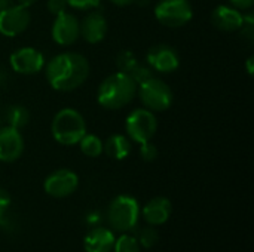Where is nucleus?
Wrapping results in <instances>:
<instances>
[{
  "mask_svg": "<svg viewBox=\"0 0 254 252\" xmlns=\"http://www.w3.org/2000/svg\"><path fill=\"white\" fill-rule=\"evenodd\" d=\"M80 150L88 157H98L103 153V141L92 134H85L79 141Z\"/></svg>",
  "mask_w": 254,
  "mask_h": 252,
  "instance_id": "obj_20",
  "label": "nucleus"
},
{
  "mask_svg": "<svg viewBox=\"0 0 254 252\" xmlns=\"http://www.w3.org/2000/svg\"><path fill=\"white\" fill-rule=\"evenodd\" d=\"M46 80L60 92H70L85 83L89 76L88 59L76 52L55 55L46 64Z\"/></svg>",
  "mask_w": 254,
  "mask_h": 252,
  "instance_id": "obj_1",
  "label": "nucleus"
},
{
  "mask_svg": "<svg viewBox=\"0 0 254 252\" xmlns=\"http://www.w3.org/2000/svg\"><path fill=\"white\" fill-rule=\"evenodd\" d=\"M231 3L238 10H249L253 7L254 0H231Z\"/></svg>",
  "mask_w": 254,
  "mask_h": 252,
  "instance_id": "obj_29",
  "label": "nucleus"
},
{
  "mask_svg": "<svg viewBox=\"0 0 254 252\" xmlns=\"http://www.w3.org/2000/svg\"><path fill=\"white\" fill-rule=\"evenodd\" d=\"M115 252H140V244L135 236L131 235H122L119 239L115 241L113 245Z\"/></svg>",
  "mask_w": 254,
  "mask_h": 252,
  "instance_id": "obj_22",
  "label": "nucleus"
},
{
  "mask_svg": "<svg viewBox=\"0 0 254 252\" xmlns=\"http://www.w3.org/2000/svg\"><path fill=\"white\" fill-rule=\"evenodd\" d=\"M19 6H24V7H30L31 4H34L37 0H16Z\"/></svg>",
  "mask_w": 254,
  "mask_h": 252,
  "instance_id": "obj_32",
  "label": "nucleus"
},
{
  "mask_svg": "<svg viewBox=\"0 0 254 252\" xmlns=\"http://www.w3.org/2000/svg\"><path fill=\"white\" fill-rule=\"evenodd\" d=\"M137 4H140V6H146V4H149V0H134Z\"/></svg>",
  "mask_w": 254,
  "mask_h": 252,
  "instance_id": "obj_35",
  "label": "nucleus"
},
{
  "mask_svg": "<svg viewBox=\"0 0 254 252\" xmlns=\"http://www.w3.org/2000/svg\"><path fill=\"white\" fill-rule=\"evenodd\" d=\"M46 7H48L49 13H52L54 16H57V15L65 12L67 1H65V0H48Z\"/></svg>",
  "mask_w": 254,
  "mask_h": 252,
  "instance_id": "obj_27",
  "label": "nucleus"
},
{
  "mask_svg": "<svg viewBox=\"0 0 254 252\" xmlns=\"http://www.w3.org/2000/svg\"><path fill=\"white\" fill-rule=\"evenodd\" d=\"M79 186L77 175L70 169H58L45 180V192L52 198H67L76 192Z\"/></svg>",
  "mask_w": 254,
  "mask_h": 252,
  "instance_id": "obj_10",
  "label": "nucleus"
},
{
  "mask_svg": "<svg viewBox=\"0 0 254 252\" xmlns=\"http://www.w3.org/2000/svg\"><path fill=\"white\" fill-rule=\"evenodd\" d=\"M140 156L144 162H153L158 157V149L155 144H152L150 141L143 143L140 147Z\"/></svg>",
  "mask_w": 254,
  "mask_h": 252,
  "instance_id": "obj_25",
  "label": "nucleus"
},
{
  "mask_svg": "<svg viewBox=\"0 0 254 252\" xmlns=\"http://www.w3.org/2000/svg\"><path fill=\"white\" fill-rule=\"evenodd\" d=\"M247 71H249V74H253V56H250L247 59Z\"/></svg>",
  "mask_w": 254,
  "mask_h": 252,
  "instance_id": "obj_34",
  "label": "nucleus"
},
{
  "mask_svg": "<svg viewBox=\"0 0 254 252\" xmlns=\"http://www.w3.org/2000/svg\"><path fill=\"white\" fill-rule=\"evenodd\" d=\"M9 205H10V196L6 190L0 189V212L3 211H7L9 209Z\"/></svg>",
  "mask_w": 254,
  "mask_h": 252,
  "instance_id": "obj_28",
  "label": "nucleus"
},
{
  "mask_svg": "<svg viewBox=\"0 0 254 252\" xmlns=\"http://www.w3.org/2000/svg\"><path fill=\"white\" fill-rule=\"evenodd\" d=\"M3 116H4V119H6L7 126L15 128V129L24 128V126L28 123V120H30V113H28V110H27L24 105H18V104H13V105L6 107Z\"/></svg>",
  "mask_w": 254,
  "mask_h": 252,
  "instance_id": "obj_19",
  "label": "nucleus"
},
{
  "mask_svg": "<svg viewBox=\"0 0 254 252\" xmlns=\"http://www.w3.org/2000/svg\"><path fill=\"white\" fill-rule=\"evenodd\" d=\"M80 36L79 19L73 13L63 12L55 16L52 24V39L60 46H70L76 43Z\"/></svg>",
  "mask_w": 254,
  "mask_h": 252,
  "instance_id": "obj_11",
  "label": "nucleus"
},
{
  "mask_svg": "<svg viewBox=\"0 0 254 252\" xmlns=\"http://www.w3.org/2000/svg\"><path fill=\"white\" fill-rule=\"evenodd\" d=\"M138 244L144 248H153L156 242L159 241V235L153 227H146L140 232L138 235Z\"/></svg>",
  "mask_w": 254,
  "mask_h": 252,
  "instance_id": "obj_23",
  "label": "nucleus"
},
{
  "mask_svg": "<svg viewBox=\"0 0 254 252\" xmlns=\"http://www.w3.org/2000/svg\"><path fill=\"white\" fill-rule=\"evenodd\" d=\"M156 129H158V120L153 111L147 108L132 110L125 120V131L128 137L138 144L150 141L155 137Z\"/></svg>",
  "mask_w": 254,
  "mask_h": 252,
  "instance_id": "obj_6",
  "label": "nucleus"
},
{
  "mask_svg": "<svg viewBox=\"0 0 254 252\" xmlns=\"http://www.w3.org/2000/svg\"><path fill=\"white\" fill-rule=\"evenodd\" d=\"M10 4H12V0H0V12L9 7Z\"/></svg>",
  "mask_w": 254,
  "mask_h": 252,
  "instance_id": "obj_33",
  "label": "nucleus"
},
{
  "mask_svg": "<svg viewBox=\"0 0 254 252\" xmlns=\"http://www.w3.org/2000/svg\"><path fill=\"white\" fill-rule=\"evenodd\" d=\"M211 22L222 31H238L243 24V13L234 6L220 4L211 13Z\"/></svg>",
  "mask_w": 254,
  "mask_h": 252,
  "instance_id": "obj_15",
  "label": "nucleus"
},
{
  "mask_svg": "<svg viewBox=\"0 0 254 252\" xmlns=\"http://www.w3.org/2000/svg\"><path fill=\"white\" fill-rule=\"evenodd\" d=\"M65 1H67V6H71L79 10L94 9L100 4V0H65Z\"/></svg>",
  "mask_w": 254,
  "mask_h": 252,
  "instance_id": "obj_26",
  "label": "nucleus"
},
{
  "mask_svg": "<svg viewBox=\"0 0 254 252\" xmlns=\"http://www.w3.org/2000/svg\"><path fill=\"white\" fill-rule=\"evenodd\" d=\"M173 212V205L167 198H153L141 211L144 220L150 226H161L165 224Z\"/></svg>",
  "mask_w": 254,
  "mask_h": 252,
  "instance_id": "obj_16",
  "label": "nucleus"
},
{
  "mask_svg": "<svg viewBox=\"0 0 254 252\" xmlns=\"http://www.w3.org/2000/svg\"><path fill=\"white\" fill-rule=\"evenodd\" d=\"M131 150H132L131 140L121 134H115V135L109 137L106 143H103V151L109 157L116 159V160H122V159L128 157Z\"/></svg>",
  "mask_w": 254,
  "mask_h": 252,
  "instance_id": "obj_18",
  "label": "nucleus"
},
{
  "mask_svg": "<svg viewBox=\"0 0 254 252\" xmlns=\"http://www.w3.org/2000/svg\"><path fill=\"white\" fill-rule=\"evenodd\" d=\"M52 137L63 146L79 144L82 137L86 134V123L82 114L73 108L60 110L52 120Z\"/></svg>",
  "mask_w": 254,
  "mask_h": 252,
  "instance_id": "obj_3",
  "label": "nucleus"
},
{
  "mask_svg": "<svg viewBox=\"0 0 254 252\" xmlns=\"http://www.w3.org/2000/svg\"><path fill=\"white\" fill-rule=\"evenodd\" d=\"M80 27V36L88 43H100L106 34H107V21L100 12H91L88 13L82 22H79Z\"/></svg>",
  "mask_w": 254,
  "mask_h": 252,
  "instance_id": "obj_14",
  "label": "nucleus"
},
{
  "mask_svg": "<svg viewBox=\"0 0 254 252\" xmlns=\"http://www.w3.org/2000/svg\"><path fill=\"white\" fill-rule=\"evenodd\" d=\"M113 4H116V6H121V7H124V6H129V4H132L134 3V0H110Z\"/></svg>",
  "mask_w": 254,
  "mask_h": 252,
  "instance_id": "obj_31",
  "label": "nucleus"
},
{
  "mask_svg": "<svg viewBox=\"0 0 254 252\" xmlns=\"http://www.w3.org/2000/svg\"><path fill=\"white\" fill-rule=\"evenodd\" d=\"M241 33V36L247 40H253L254 39V16L253 13H246L243 15V24L238 30Z\"/></svg>",
  "mask_w": 254,
  "mask_h": 252,
  "instance_id": "obj_24",
  "label": "nucleus"
},
{
  "mask_svg": "<svg viewBox=\"0 0 254 252\" xmlns=\"http://www.w3.org/2000/svg\"><path fill=\"white\" fill-rule=\"evenodd\" d=\"M193 15V9L189 0H159L155 6L156 19L170 28H179L186 25Z\"/></svg>",
  "mask_w": 254,
  "mask_h": 252,
  "instance_id": "obj_7",
  "label": "nucleus"
},
{
  "mask_svg": "<svg viewBox=\"0 0 254 252\" xmlns=\"http://www.w3.org/2000/svg\"><path fill=\"white\" fill-rule=\"evenodd\" d=\"M24 151V140L19 129L4 126L0 129V160L15 162Z\"/></svg>",
  "mask_w": 254,
  "mask_h": 252,
  "instance_id": "obj_13",
  "label": "nucleus"
},
{
  "mask_svg": "<svg viewBox=\"0 0 254 252\" xmlns=\"http://www.w3.org/2000/svg\"><path fill=\"white\" fill-rule=\"evenodd\" d=\"M116 65H118L119 71L127 73V74H131L140 65V62H138L137 56L131 50L125 49V50H121L118 53V56H116Z\"/></svg>",
  "mask_w": 254,
  "mask_h": 252,
  "instance_id": "obj_21",
  "label": "nucleus"
},
{
  "mask_svg": "<svg viewBox=\"0 0 254 252\" xmlns=\"http://www.w3.org/2000/svg\"><path fill=\"white\" fill-rule=\"evenodd\" d=\"M30 19L31 18L27 7L10 4L0 12V34L6 37H15L28 28Z\"/></svg>",
  "mask_w": 254,
  "mask_h": 252,
  "instance_id": "obj_8",
  "label": "nucleus"
},
{
  "mask_svg": "<svg viewBox=\"0 0 254 252\" xmlns=\"http://www.w3.org/2000/svg\"><path fill=\"white\" fill-rule=\"evenodd\" d=\"M115 241L116 239L112 230L104 227H95L86 235L83 245L86 252H112Z\"/></svg>",
  "mask_w": 254,
  "mask_h": 252,
  "instance_id": "obj_17",
  "label": "nucleus"
},
{
  "mask_svg": "<svg viewBox=\"0 0 254 252\" xmlns=\"http://www.w3.org/2000/svg\"><path fill=\"white\" fill-rule=\"evenodd\" d=\"M141 102L150 111H165L173 104L171 88L158 77H149L137 85Z\"/></svg>",
  "mask_w": 254,
  "mask_h": 252,
  "instance_id": "obj_5",
  "label": "nucleus"
},
{
  "mask_svg": "<svg viewBox=\"0 0 254 252\" xmlns=\"http://www.w3.org/2000/svg\"><path fill=\"white\" fill-rule=\"evenodd\" d=\"M6 85H7V71L0 67V94L6 88Z\"/></svg>",
  "mask_w": 254,
  "mask_h": 252,
  "instance_id": "obj_30",
  "label": "nucleus"
},
{
  "mask_svg": "<svg viewBox=\"0 0 254 252\" xmlns=\"http://www.w3.org/2000/svg\"><path fill=\"white\" fill-rule=\"evenodd\" d=\"M137 94V82L127 73L118 71L107 76L97 92L98 104L107 110H119L128 105Z\"/></svg>",
  "mask_w": 254,
  "mask_h": 252,
  "instance_id": "obj_2",
  "label": "nucleus"
},
{
  "mask_svg": "<svg viewBox=\"0 0 254 252\" xmlns=\"http://www.w3.org/2000/svg\"><path fill=\"white\" fill-rule=\"evenodd\" d=\"M140 217L138 202L131 196H118L112 201L107 209V221L113 230L131 232L135 229Z\"/></svg>",
  "mask_w": 254,
  "mask_h": 252,
  "instance_id": "obj_4",
  "label": "nucleus"
},
{
  "mask_svg": "<svg viewBox=\"0 0 254 252\" xmlns=\"http://www.w3.org/2000/svg\"><path fill=\"white\" fill-rule=\"evenodd\" d=\"M10 67L19 74H36L45 65V56L34 48H19L10 55Z\"/></svg>",
  "mask_w": 254,
  "mask_h": 252,
  "instance_id": "obj_12",
  "label": "nucleus"
},
{
  "mask_svg": "<svg viewBox=\"0 0 254 252\" xmlns=\"http://www.w3.org/2000/svg\"><path fill=\"white\" fill-rule=\"evenodd\" d=\"M146 59L150 70L159 73H173L180 65V58L177 50L173 46L164 43L152 46L146 55Z\"/></svg>",
  "mask_w": 254,
  "mask_h": 252,
  "instance_id": "obj_9",
  "label": "nucleus"
}]
</instances>
